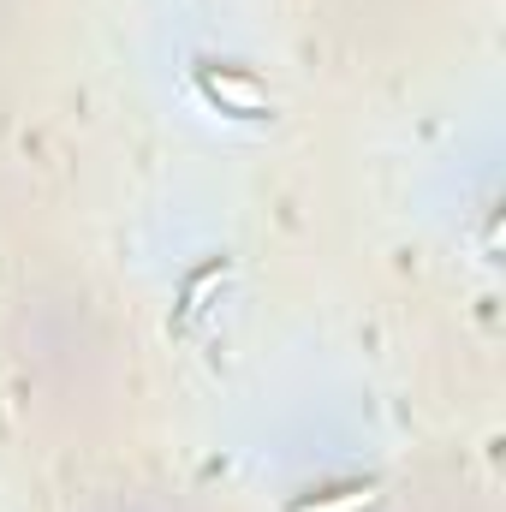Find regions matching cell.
Returning a JSON list of instances; mask_svg holds the SVG:
<instances>
[{
  "instance_id": "obj_2",
  "label": "cell",
  "mask_w": 506,
  "mask_h": 512,
  "mask_svg": "<svg viewBox=\"0 0 506 512\" xmlns=\"http://www.w3.org/2000/svg\"><path fill=\"white\" fill-rule=\"evenodd\" d=\"M227 268H233V262H227V256H215V262H203V268L185 280V298H179V310H173V334H185V328L209 310V292L227 280Z\"/></svg>"
},
{
  "instance_id": "obj_3",
  "label": "cell",
  "mask_w": 506,
  "mask_h": 512,
  "mask_svg": "<svg viewBox=\"0 0 506 512\" xmlns=\"http://www.w3.org/2000/svg\"><path fill=\"white\" fill-rule=\"evenodd\" d=\"M292 512H376V489H370V483L328 489V495H316V501H298Z\"/></svg>"
},
{
  "instance_id": "obj_1",
  "label": "cell",
  "mask_w": 506,
  "mask_h": 512,
  "mask_svg": "<svg viewBox=\"0 0 506 512\" xmlns=\"http://www.w3.org/2000/svg\"><path fill=\"white\" fill-rule=\"evenodd\" d=\"M197 90L227 114V120H274V102L262 96V84L245 78V72H233V66H197Z\"/></svg>"
}]
</instances>
